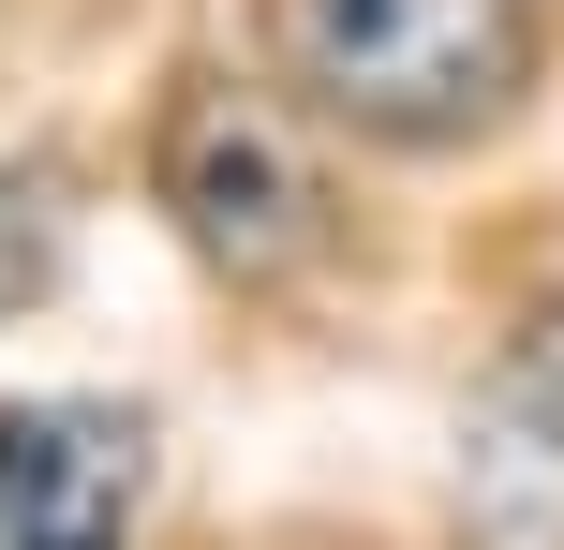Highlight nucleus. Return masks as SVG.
I'll return each mask as SVG.
<instances>
[{"instance_id":"obj_1","label":"nucleus","mask_w":564,"mask_h":550,"mask_svg":"<svg viewBox=\"0 0 564 550\" xmlns=\"http://www.w3.org/2000/svg\"><path fill=\"white\" fill-rule=\"evenodd\" d=\"M282 105L357 149H476L535 105V0H268Z\"/></svg>"},{"instance_id":"obj_2","label":"nucleus","mask_w":564,"mask_h":550,"mask_svg":"<svg viewBox=\"0 0 564 550\" xmlns=\"http://www.w3.org/2000/svg\"><path fill=\"white\" fill-rule=\"evenodd\" d=\"M149 194L178 208V238L224 283H297L327 254V179H312L297 119L268 89H238V75H178L164 134H149Z\"/></svg>"},{"instance_id":"obj_3","label":"nucleus","mask_w":564,"mask_h":550,"mask_svg":"<svg viewBox=\"0 0 564 550\" xmlns=\"http://www.w3.org/2000/svg\"><path fill=\"white\" fill-rule=\"evenodd\" d=\"M149 417L134 402H0V550H134Z\"/></svg>"},{"instance_id":"obj_4","label":"nucleus","mask_w":564,"mask_h":550,"mask_svg":"<svg viewBox=\"0 0 564 550\" xmlns=\"http://www.w3.org/2000/svg\"><path fill=\"white\" fill-rule=\"evenodd\" d=\"M460 550H564V298L460 402Z\"/></svg>"},{"instance_id":"obj_5","label":"nucleus","mask_w":564,"mask_h":550,"mask_svg":"<svg viewBox=\"0 0 564 550\" xmlns=\"http://www.w3.org/2000/svg\"><path fill=\"white\" fill-rule=\"evenodd\" d=\"M59 268V164H0V327L45 298Z\"/></svg>"}]
</instances>
